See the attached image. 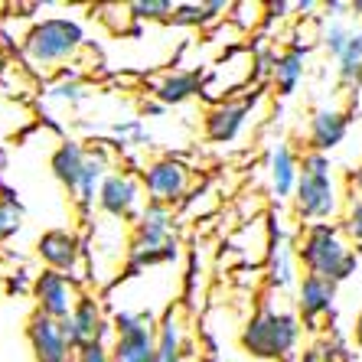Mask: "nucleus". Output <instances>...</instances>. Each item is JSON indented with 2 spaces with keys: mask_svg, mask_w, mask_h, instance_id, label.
<instances>
[{
  "mask_svg": "<svg viewBox=\"0 0 362 362\" xmlns=\"http://www.w3.org/2000/svg\"><path fill=\"white\" fill-rule=\"evenodd\" d=\"M353 26L349 23H343V20H329L327 26H323V46L329 49V56L333 59H339L346 52V46H349V40H353Z\"/></svg>",
  "mask_w": 362,
  "mask_h": 362,
  "instance_id": "nucleus-23",
  "label": "nucleus"
},
{
  "mask_svg": "<svg viewBox=\"0 0 362 362\" xmlns=\"http://www.w3.org/2000/svg\"><path fill=\"white\" fill-rule=\"evenodd\" d=\"M294 212L307 226L329 222L339 212V186L333 173L329 153H303L300 160V183L294 193Z\"/></svg>",
  "mask_w": 362,
  "mask_h": 362,
  "instance_id": "nucleus-2",
  "label": "nucleus"
},
{
  "mask_svg": "<svg viewBox=\"0 0 362 362\" xmlns=\"http://www.w3.org/2000/svg\"><path fill=\"white\" fill-rule=\"evenodd\" d=\"M268 170H271V189H274V196L278 199H291L297 193V183H300V160H297L294 151L284 141L271 151Z\"/></svg>",
  "mask_w": 362,
  "mask_h": 362,
  "instance_id": "nucleus-14",
  "label": "nucleus"
},
{
  "mask_svg": "<svg viewBox=\"0 0 362 362\" xmlns=\"http://www.w3.org/2000/svg\"><path fill=\"white\" fill-rule=\"evenodd\" d=\"M337 72L343 82H359L362 78V30H356L346 52L337 59Z\"/></svg>",
  "mask_w": 362,
  "mask_h": 362,
  "instance_id": "nucleus-22",
  "label": "nucleus"
},
{
  "mask_svg": "<svg viewBox=\"0 0 362 362\" xmlns=\"http://www.w3.org/2000/svg\"><path fill=\"white\" fill-rule=\"evenodd\" d=\"M271 284L278 287V291L300 284V278H297V252L281 228L271 238Z\"/></svg>",
  "mask_w": 362,
  "mask_h": 362,
  "instance_id": "nucleus-15",
  "label": "nucleus"
},
{
  "mask_svg": "<svg viewBox=\"0 0 362 362\" xmlns=\"http://www.w3.org/2000/svg\"><path fill=\"white\" fill-rule=\"evenodd\" d=\"M62 333H66L69 346L78 353V349L88 343H101L105 333H108V323L101 320L98 303H95L92 297H82V300L76 303V310L62 320Z\"/></svg>",
  "mask_w": 362,
  "mask_h": 362,
  "instance_id": "nucleus-7",
  "label": "nucleus"
},
{
  "mask_svg": "<svg viewBox=\"0 0 362 362\" xmlns=\"http://www.w3.org/2000/svg\"><path fill=\"white\" fill-rule=\"evenodd\" d=\"M0 66H4V62H0Z\"/></svg>",
  "mask_w": 362,
  "mask_h": 362,
  "instance_id": "nucleus-35",
  "label": "nucleus"
},
{
  "mask_svg": "<svg viewBox=\"0 0 362 362\" xmlns=\"http://www.w3.org/2000/svg\"><path fill=\"white\" fill-rule=\"evenodd\" d=\"M167 242H170V209L163 202H151V206L141 212L134 252H163Z\"/></svg>",
  "mask_w": 362,
  "mask_h": 362,
  "instance_id": "nucleus-13",
  "label": "nucleus"
},
{
  "mask_svg": "<svg viewBox=\"0 0 362 362\" xmlns=\"http://www.w3.org/2000/svg\"><path fill=\"white\" fill-rule=\"evenodd\" d=\"M297 258L303 262L307 274H317V278H327L333 284L346 281L359 268V258H356L349 238L343 235V228H337L333 222H317V226L303 228V238L297 245Z\"/></svg>",
  "mask_w": 362,
  "mask_h": 362,
  "instance_id": "nucleus-1",
  "label": "nucleus"
},
{
  "mask_svg": "<svg viewBox=\"0 0 362 362\" xmlns=\"http://www.w3.org/2000/svg\"><path fill=\"white\" fill-rule=\"evenodd\" d=\"M78 255H82V245L72 232L66 228H56V232H46L40 238V258L49 264V271H72L78 264Z\"/></svg>",
  "mask_w": 362,
  "mask_h": 362,
  "instance_id": "nucleus-12",
  "label": "nucleus"
},
{
  "mask_svg": "<svg viewBox=\"0 0 362 362\" xmlns=\"http://www.w3.org/2000/svg\"><path fill=\"white\" fill-rule=\"evenodd\" d=\"M333 300H337V284L327 278H317V274H303L300 284H297V310L307 323L320 320L333 310Z\"/></svg>",
  "mask_w": 362,
  "mask_h": 362,
  "instance_id": "nucleus-9",
  "label": "nucleus"
},
{
  "mask_svg": "<svg viewBox=\"0 0 362 362\" xmlns=\"http://www.w3.org/2000/svg\"><path fill=\"white\" fill-rule=\"evenodd\" d=\"M33 297H36V303H40L42 317L59 320V323L66 320L69 313L76 310V303L82 300V297L76 294L72 281H69L66 274H59V271H42L33 284Z\"/></svg>",
  "mask_w": 362,
  "mask_h": 362,
  "instance_id": "nucleus-5",
  "label": "nucleus"
},
{
  "mask_svg": "<svg viewBox=\"0 0 362 362\" xmlns=\"http://www.w3.org/2000/svg\"><path fill=\"white\" fill-rule=\"evenodd\" d=\"M111 362H157V339H153V333L144 329V333L118 337V343L111 349Z\"/></svg>",
  "mask_w": 362,
  "mask_h": 362,
  "instance_id": "nucleus-18",
  "label": "nucleus"
},
{
  "mask_svg": "<svg viewBox=\"0 0 362 362\" xmlns=\"http://www.w3.org/2000/svg\"><path fill=\"white\" fill-rule=\"evenodd\" d=\"M303 56H307V52H300V49H287V52H281V56H274V62H271V78H274L281 95H291L297 88V82L303 78Z\"/></svg>",
  "mask_w": 362,
  "mask_h": 362,
  "instance_id": "nucleus-19",
  "label": "nucleus"
},
{
  "mask_svg": "<svg viewBox=\"0 0 362 362\" xmlns=\"http://www.w3.org/2000/svg\"><path fill=\"white\" fill-rule=\"evenodd\" d=\"M78 46H82V30H78V23L76 20H62V17L42 20V23L33 26L30 36H26V56L33 62H40V66L69 59Z\"/></svg>",
  "mask_w": 362,
  "mask_h": 362,
  "instance_id": "nucleus-4",
  "label": "nucleus"
},
{
  "mask_svg": "<svg viewBox=\"0 0 362 362\" xmlns=\"http://www.w3.org/2000/svg\"><path fill=\"white\" fill-rule=\"evenodd\" d=\"M141 199V186H137L134 177H127V173H115V177H105L98 189V206L108 216H131Z\"/></svg>",
  "mask_w": 362,
  "mask_h": 362,
  "instance_id": "nucleus-11",
  "label": "nucleus"
},
{
  "mask_svg": "<svg viewBox=\"0 0 362 362\" xmlns=\"http://www.w3.org/2000/svg\"><path fill=\"white\" fill-rule=\"evenodd\" d=\"M173 4L170 0H141V4H131V13L141 20H160L167 17V13H173Z\"/></svg>",
  "mask_w": 362,
  "mask_h": 362,
  "instance_id": "nucleus-28",
  "label": "nucleus"
},
{
  "mask_svg": "<svg viewBox=\"0 0 362 362\" xmlns=\"http://www.w3.org/2000/svg\"><path fill=\"white\" fill-rule=\"evenodd\" d=\"M76 362H111V353L105 349V343H88L78 349Z\"/></svg>",
  "mask_w": 362,
  "mask_h": 362,
  "instance_id": "nucleus-30",
  "label": "nucleus"
},
{
  "mask_svg": "<svg viewBox=\"0 0 362 362\" xmlns=\"http://www.w3.org/2000/svg\"><path fill=\"white\" fill-rule=\"evenodd\" d=\"M144 186H147V193H151V202H173L186 193V186H189V170L183 167L180 160H157L147 167L144 173Z\"/></svg>",
  "mask_w": 362,
  "mask_h": 362,
  "instance_id": "nucleus-8",
  "label": "nucleus"
},
{
  "mask_svg": "<svg viewBox=\"0 0 362 362\" xmlns=\"http://www.w3.org/2000/svg\"><path fill=\"white\" fill-rule=\"evenodd\" d=\"M157 362H180V327L173 320V313L160 327V339H157Z\"/></svg>",
  "mask_w": 362,
  "mask_h": 362,
  "instance_id": "nucleus-24",
  "label": "nucleus"
},
{
  "mask_svg": "<svg viewBox=\"0 0 362 362\" xmlns=\"http://www.w3.org/2000/svg\"><path fill=\"white\" fill-rule=\"evenodd\" d=\"M20 228V206L0 202V238H10Z\"/></svg>",
  "mask_w": 362,
  "mask_h": 362,
  "instance_id": "nucleus-29",
  "label": "nucleus"
},
{
  "mask_svg": "<svg viewBox=\"0 0 362 362\" xmlns=\"http://www.w3.org/2000/svg\"><path fill=\"white\" fill-rule=\"evenodd\" d=\"M343 232H346V238L362 252V199H349V206H346V219H343Z\"/></svg>",
  "mask_w": 362,
  "mask_h": 362,
  "instance_id": "nucleus-26",
  "label": "nucleus"
},
{
  "mask_svg": "<svg viewBox=\"0 0 362 362\" xmlns=\"http://www.w3.org/2000/svg\"><path fill=\"white\" fill-rule=\"evenodd\" d=\"M349 134V115L339 108H317L310 118V151L329 153Z\"/></svg>",
  "mask_w": 362,
  "mask_h": 362,
  "instance_id": "nucleus-10",
  "label": "nucleus"
},
{
  "mask_svg": "<svg viewBox=\"0 0 362 362\" xmlns=\"http://www.w3.org/2000/svg\"><path fill=\"white\" fill-rule=\"evenodd\" d=\"M105 153H88V160H85V170H82V180H78V202H82V206H88V202L95 199V186L98 183H105ZM101 189V186H98Z\"/></svg>",
  "mask_w": 362,
  "mask_h": 362,
  "instance_id": "nucleus-21",
  "label": "nucleus"
},
{
  "mask_svg": "<svg viewBox=\"0 0 362 362\" xmlns=\"http://www.w3.org/2000/svg\"><path fill=\"white\" fill-rule=\"evenodd\" d=\"M349 10H353L356 17H362V0H356V4H349Z\"/></svg>",
  "mask_w": 362,
  "mask_h": 362,
  "instance_id": "nucleus-34",
  "label": "nucleus"
},
{
  "mask_svg": "<svg viewBox=\"0 0 362 362\" xmlns=\"http://www.w3.org/2000/svg\"><path fill=\"white\" fill-rule=\"evenodd\" d=\"M245 115H248V101H226V105L209 111V118H206V134L219 144L235 141L242 124H245Z\"/></svg>",
  "mask_w": 362,
  "mask_h": 362,
  "instance_id": "nucleus-16",
  "label": "nucleus"
},
{
  "mask_svg": "<svg viewBox=\"0 0 362 362\" xmlns=\"http://www.w3.org/2000/svg\"><path fill=\"white\" fill-rule=\"evenodd\" d=\"M85 160H88V153H85L76 141H66L59 151L52 153V163H49V167H52V173H56V180H59L62 186H69V189H78V180H82Z\"/></svg>",
  "mask_w": 362,
  "mask_h": 362,
  "instance_id": "nucleus-17",
  "label": "nucleus"
},
{
  "mask_svg": "<svg viewBox=\"0 0 362 362\" xmlns=\"http://www.w3.org/2000/svg\"><path fill=\"white\" fill-rule=\"evenodd\" d=\"M300 339V320L291 310L264 307L252 317L242 333V346L258 359H284Z\"/></svg>",
  "mask_w": 362,
  "mask_h": 362,
  "instance_id": "nucleus-3",
  "label": "nucleus"
},
{
  "mask_svg": "<svg viewBox=\"0 0 362 362\" xmlns=\"http://www.w3.org/2000/svg\"><path fill=\"white\" fill-rule=\"evenodd\" d=\"M144 329H151V317H144V313H118L115 317V333L118 337H131V333H144Z\"/></svg>",
  "mask_w": 362,
  "mask_h": 362,
  "instance_id": "nucleus-27",
  "label": "nucleus"
},
{
  "mask_svg": "<svg viewBox=\"0 0 362 362\" xmlns=\"http://www.w3.org/2000/svg\"><path fill=\"white\" fill-rule=\"evenodd\" d=\"M353 333H356V343L362 346V307H359V313H356V327H353Z\"/></svg>",
  "mask_w": 362,
  "mask_h": 362,
  "instance_id": "nucleus-32",
  "label": "nucleus"
},
{
  "mask_svg": "<svg viewBox=\"0 0 362 362\" xmlns=\"http://www.w3.org/2000/svg\"><path fill=\"white\" fill-rule=\"evenodd\" d=\"M353 199H362V163L356 167V173H353Z\"/></svg>",
  "mask_w": 362,
  "mask_h": 362,
  "instance_id": "nucleus-31",
  "label": "nucleus"
},
{
  "mask_svg": "<svg viewBox=\"0 0 362 362\" xmlns=\"http://www.w3.org/2000/svg\"><path fill=\"white\" fill-rule=\"evenodd\" d=\"M199 92V76L196 72H177V76H170L167 82L157 88L163 105H177V101L189 98V95Z\"/></svg>",
  "mask_w": 362,
  "mask_h": 362,
  "instance_id": "nucleus-20",
  "label": "nucleus"
},
{
  "mask_svg": "<svg viewBox=\"0 0 362 362\" xmlns=\"http://www.w3.org/2000/svg\"><path fill=\"white\" fill-rule=\"evenodd\" d=\"M216 10H226V4H186V7L173 10V23H180V26L206 23L209 17H216Z\"/></svg>",
  "mask_w": 362,
  "mask_h": 362,
  "instance_id": "nucleus-25",
  "label": "nucleus"
},
{
  "mask_svg": "<svg viewBox=\"0 0 362 362\" xmlns=\"http://www.w3.org/2000/svg\"><path fill=\"white\" fill-rule=\"evenodd\" d=\"M303 362H327V359H323V353H320V349H313V353L307 356V359H303Z\"/></svg>",
  "mask_w": 362,
  "mask_h": 362,
  "instance_id": "nucleus-33",
  "label": "nucleus"
},
{
  "mask_svg": "<svg viewBox=\"0 0 362 362\" xmlns=\"http://www.w3.org/2000/svg\"><path fill=\"white\" fill-rule=\"evenodd\" d=\"M26 339H30L36 362H72V346H69L59 320H49V317L36 313L30 327H26Z\"/></svg>",
  "mask_w": 362,
  "mask_h": 362,
  "instance_id": "nucleus-6",
  "label": "nucleus"
}]
</instances>
